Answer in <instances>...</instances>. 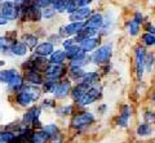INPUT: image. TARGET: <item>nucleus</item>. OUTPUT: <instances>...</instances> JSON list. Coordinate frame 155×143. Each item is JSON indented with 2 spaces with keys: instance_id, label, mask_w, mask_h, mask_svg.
<instances>
[{
  "instance_id": "49",
  "label": "nucleus",
  "mask_w": 155,
  "mask_h": 143,
  "mask_svg": "<svg viewBox=\"0 0 155 143\" xmlns=\"http://www.w3.org/2000/svg\"><path fill=\"white\" fill-rule=\"evenodd\" d=\"M2 3H3V0H0V4H2Z\"/></svg>"
},
{
  "instance_id": "15",
  "label": "nucleus",
  "mask_w": 155,
  "mask_h": 143,
  "mask_svg": "<svg viewBox=\"0 0 155 143\" xmlns=\"http://www.w3.org/2000/svg\"><path fill=\"white\" fill-rule=\"evenodd\" d=\"M53 52H54V46L51 41H44L41 44H39L35 46V54L39 56V57H47L51 56Z\"/></svg>"
},
{
  "instance_id": "42",
  "label": "nucleus",
  "mask_w": 155,
  "mask_h": 143,
  "mask_svg": "<svg viewBox=\"0 0 155 143\" xmlns=\"http://www.w3.org/2000/svg\"><path fill=\"white\" fill-rule=\"evenodd\" d=\"M74 44H75L74 39H67V40H65V41H64V46H65V49H67V48H70L71 45H74Z\"/></svg>"
},
{
  "instance_id": "22",
  "label": "nucleus",
  "mask_w": 155,
  "mask_h": 143,
  "mask_svg": "<svg viewBox=\"0 0 155 143\" xmlns=\"http://www.w3.org/2000/svg\"><path fill=\"white\" fill-rule=\"evenodd\" d=\"M25 85V81H23V78L19 74H16V76L8 83V88L11 92H14V93H18L19 90L23 88Z\"/></svg>"
},
{
  "instance_id": "6",
  "label": "nucleus",
  "mask_w": 155,
  "mask_h": 143,
  "mask_svg": "<svg viewBox=\"0 0 155 143\" xmlns=\"http://www.w3.org/2000/svg\"><path fill=\"white\" fill-rule=\"evenodd\" d=\"M44 74L47 80H57V81H60L66 75V67L64 65H49Z\"/></svg>"
},
{
  "instance_id": "48",
  "label": "nucleus",
  "mask_w": 155,
  "mask_h": 143,
  "mask_svg": "<svg viewBox=\"0 0 155 143\" xmlns=\"http://www.w3.org/2000/svg\"><path fill=\"white\" fill-rule=\"evenodd\" d=\"M0 143H4V141H3V138L0 137Z\"/></svg>"
},
{
  "instance_id": "23",
  "label": "nucleus",
  "mask_w": 155,
  "mask_h": 143,
  "mask_svg": "<svg viewBox=\"0 0 155 143\" xmlns=\"http://www.w3.org/2000/svg\"><path fill=\"white\" fill-rule=\"evenodd\" d=\"M153 133H154L153 126L150 125V124H146V122L140 124V125H137V128H136V134H137L138 137H141V138L151 137Z\"/></svg>"
},
{
  "instance_id": "24",
  "label": "nucleus",
  "mask_w": 155,
  "mask_h": 143,
  "mask_svg": "<svg viewBox=\"0 0 155 143\" xmlns=\"http://www.w3.org/2000/svg\"><path fill=\"white\" fill-rule=\"evenodd\" d=\"M11 52H12V54L14 56H18V57H22V56H26L27 54V52H28V48L23 44L22 41H14L13 44L11 45Z\"/></svg>"
},
{
  "instance_id": "4",
  "label": "nucleus",
  "mask_w": 155,
  "mask_h": 143,
  "mask_svg": "<svg viewBox=\"0 0 155 143\" xmlns=\"http://www.w3.org/2000/svg\"><path fill=\"white\" fill-rule=\"evenodd\" d=\"M111 56H113V46H111V44H105L93 52L91 61L96 65H105L110 61Z\"/></svg>"
},
{
  "instance_id": "25",
  "label": "nucleus",
  "mask_w": 155,
  "mask_h": 143,
  "mask_svg": "<svg viewBox=\"0 0 155 143\" xmlns=\"http://www.w3.org/2000/svg\"><path fill=\"white\" fill-rule=\"evenodd\" d=\"M88 62H89V58L87 57V54L84 53V52H81L78 57L70 59V67H80V68H83V66H85Z\"/></svg>"
},
{
  "instance_id": "44",
  "label": "nucleus",
  "mask_w": 155,
  "mask_h": 143,
  "mask_svg": "<svg viewBox=\"0 0 155 143\" xmlns=\"http://www.w3.org/2000/svg\"><path fill=\"white\" fill-rule=\"evenodd\" d=\"M8 23V20L5 17L3 16V14H0V26H3V25H7Z\"/></svg>"
},
{
  "instance_id": "46",
  "label": "nucleus",
  "mask_w": 155,
  "mask_h": 143,
  "mask_svg": "<svg viewBox=\"0 0 155 143\" xmlns=\"http://www.w3.org/2000/svg\"><path fill=\"white\" fill-rule=\"evenodd\" d=\"M151 99H153V102L155 103V92L153 93V95H151Z\"/></svg>"
},
{
  "instance_id": "12",
  "label": "nucleus",
  "mask_w": 155,
  "mask_h": 143,
  "mask_svg": "<svg viewBox=\"0 0 155 143\" xmlns=\"http://www.w3.org/2000/svg\"><path fill=\"white\" fill-rule=\"evenodd\" d=\"M130 116H132V108H130L129 104H124L122 107V112H120V115L116 119V125L120 128H127Z\"/></svg>"
},
{
  "instance_id": "47",
  "label": "nucleus",
  "mask_w": 155,
  "mask_h": 143,
  "mask_svg": "<svg viewBox=\"0 0 155 143\" xmlns=\"http://www.w3.org/2000/svg\"><path fill=\"white\" fill-rule=\"evenodd\" d=\"M3 65H4V62H3V61H0V67H2Z\"/></svg>"
},
{
  "instance_id": "37",
  "label": "nucleus",
  "mask_w": 155,
  "mask_h": 143,
  "mask_svg": "<svg viewBox=\"0 0 155 143\" xmlns=\"http://www.w3.org/2000/svg\"><path fill=\"white\" fill-rule=\"evenodd\" d=\"M142 41H143L146 45L153 46V45H155V35L147 34V32H146V34L142 35Z\"/></svg>"
},
{
  "instance_id": "16",
  "label": "nucleus",
  "mask_w": 155,
  "mask_h": 143,
  "mask_svg": "<svg viewBox=\"0 0 155 143\" xmlns=\"http://www.w3.org/2000/svg\"><path fill=\"white\" fill-rule=\"evenodd\" d=\"M98 45H100V39H98V37H89V39L81 41L80 44H79L80 49L83 50L85 54L96 50L97 48H98Z\"/></svg>"
},
{
  "instance_id": "29",
  "label": "nucleus",
  "mask_w": 155,
  "mask_h": 143,
  "mask_svg": "<svg viewBox=\"0 0 155 143\" xmlns=\"http://www.w3.org/2000/svg\"><path fill=\"white\" fill-rule=\"evenodd\" d=\"M81 50L80 49V46L78 45V44H74V45H71L70 48H67V49H65V53H66V58H69V59H72V58H75V57H78L80 53H81Z\"/></svg>"
},
{
  "instance_id": "40",
  "label": "nucleus",
  "mask_w": 155,
  "mask_h": 143,
  "mask_svg": "<svg viewBox=\"0 0 155 143\" xmlns=\"http://www.w3.org/2000/svg\"><path fill=\"white\" fill-rule=\"evenodd\" d=\"M43 106L44 107H56V103L52 101V99H44L43 101Z\"/></svg>"
},
{
  "instance_id": "41",
  "label": "nucleus",
  "mask_w": 155,
  "mask_h": 143,
  "mask_svg": "<svg viewBox=\"0 0 155 143\" xmlns=\"http://www.w3.org/2000/svg\"><path fill=\"white\" fill-rule=\"evenodd\" d=\"M91 2H93V0H76L78 7H87Z\"/></svg>"
},
{
  "instance_id": "10",
  "label": "nucleus",
  "mask_w": 155,
  "mask_h": 143,
  "mask_svg": "<svg viewBox=\"0 0 155 143\" xmlns=\"http://www.w3.org/2000/svg\"><path fill=\"white\" fill-rule=\"evenodd\" d=\"M71 89H72V87H71L70 80H62V81H58V85L53 94H54V97L57 99H64L67 95H70Z\"/></svg>"
},
{
  "instance_id": "5",
  "label": "nucleus",
  "mask_w": 155,
  "mask_h": 143,
  "mask_svg": "<svg viewBox=\"0 0 155 143\" xmlns=\"http://www.w3.org/2000/svg\"><path fill=\"white\" fill-rule=\"evenodd\" d=\"M41 9L35 4H32L31 7H28L26 9H22L18 13V18H21L25 22H38L41 20Z\"/></svg>"
},
{
  "instance_id": "35",
  "label": "nucleus",
  "mask_w": 155,
  "mask_h": 143,
  "mask_svg": "<svg viewBox=\"0 0 155 143\" xmlns=\"http://www.w3.org/2000/svg\"><path fill=\"white\" fill-rule=\"evenodd\" d=\"M143 120L146 124H154L155 122V112L151 111V110H147L146 112H143Z\"/></svg>"
},
{
  "instance_id": "7",
  "label": "nucleus",
  "mask_w": 155,
  "mask_h": 143,
  "mask_svg": "<svg viewBox=\"0 0 155 143\" xmlns=\"http://www.w3.org/2000/svg\"><path fill=\"white\" fill-rule=\"evenodd\" d=\"M145 57H146V50L142 46L136 48V74H137L138 80L142 79L145 72Z\"/></svg>"
},
{
  "instance_id": "9",
  "label": "nucleus",
  "mask_w": 155,
  "mask_h": 143,
  "mask_svg": "<svg viewBox=\"0 0 155 143\" xmlns=\"http://www.w3.org/2000/svg\"><path fill=\"white\" fill-rule=\"evenodd\" d=\"M85 22H71L66 26H62L60 30V35L64 37H69L71 35H76L84 27Z\"/></svg>"
},
{
  "instance_id": "33",
  "label": "nucleus",
  "mask_w": 155,
  "mask_h": 143,
  "mask_svg": "<svg viewBox=\"0 0 155 143\" xmlns=\"http://www.w3.org/2000/svg\"><path fill=\"white\" fill-rule=\"evenodd\" d=\"M74 112V106L72 104H65V106H61L56 108V113L60 116H67V115H71Z\"/></svg>"
},
{
  "instance_id": "50",
  "label": "nucleus",
  "mask_w": 155,
  "mask_h": 143,
  "mask_svg": "<svg viewBox=\"0 0 155 143\" xmlns=\"http://www.w3.org/2000/svg\"><path fill=\"white\" fill-rule=\"evenodd\" d=\"M25 143H28V142H25Z\"/></svg>"
},
{
  "instance_id": "39",
  "label": "nucleus",
  "mask_w": 155,
  "mask_h": 143,
  "mask_svg": "<svg viewBox=\"0 0 155 143\" xmlns=\"http://www.w3.org/2000/svg\"><path fill=\"white\" fill-rule=\"evenodd\" d=\"M54 13H56L54 9L51 8V7H47V8H44V11L41 12V16L45 17V18H51V17H53V14Z\"/></svg>"
},
{
  "instance_id": "32",
  "label": "nucleus",
  "mask_w": 155,
  "mask_h": 143,
  "mask_svg": "<svg viewBox=\"0 0 155 143\" xmlns=\"http://www.w3.org/2000/svg\"><path fill=\"white\" fill-rule=\"evenodd\" d=\"M22 43L25 44L27 48H35L36 46V43H38V37L35 35H31V34H26L23 35L22 37Z\"/></svg>"
},
{
  "instance_id": "14",
  "label": "nucleus",
  "mask_w": 155,
  "mask_h": 143,
  "mask_svg": "<svg viewBox=\"0 0 155 143\" xmlns=\"http://www.w3.org/2000/svg\"><path fill=\"white\" fill-rule=\"evenodd\" d=\"M23 81H26L28 85H41L44 83V79L40 72H36V71H27L25 72V78H23Z\"/></svg>"
},
{
  "instance_id": "19",
  "label": "nucleus",
  "mask_w": 155,
  "mask_h": 143,
  "mask_svg": "<svg viewBox=\"0 0 155 143\" xmlns=\"http://www.w3.org/2000/svg\"><path fill=\"white\" fill-rule=\"evenodd\" d=\"M51 141V137L47 134L44 130H35L32 132V134L28 139V143H48Z\"/></svg>"
},
{
  "instance_id": "28",
  "label": "nucleus",
  "mask_w": 155,
  "mask_h": 143,
  "mask_svg": "<svg viewBox=\"0 0 155 143\" xmlns=\"http://www.w3.org/2000/svg\"><path fill=\"white\" fill-rule=\"evenodd\" d=\"M16 74H17L16 70H4V71H0V83L8 84L14 78V76H16Z\"/></svg>"
},
{
  "instance_id": "2",
  "label": "nucleus",
  "mask_w": 155,
  "mask_h": 143,
  "mask_svg": "<svg viewBox=\"0 0 155 143\" xmlns=\"http://www.w3.org/2000/svg\"><path fill=\"white\" fill-rule=\"evenodd\" d=\"M96 117L92 112L89 111H81L79 113H75L74 116L71 119V126L74 129H78V130H81L84 128L89 126L92 122H94Z\"/></svg>"
},
{
  "instance_id": "36",
  "label": "nucleus",
  "mask_w": 155,
  "mask_h": 143,
  "mask_svg": "<svg viewBox=\"0 0 155 143\" xmlns=\"http://www.w3.org/2000/svg\"><path fill=\"white\" fill-rule=\"evenodd\" d=\"M138 32H140V23L132 20L129 22V34L132 36H136V35H138Z\"/></svg>"
},
{
  "instance_id": "27",
  "label": "nucleus",
  "mask_w": 155,
  "mask_h": 143,
  "mask_svg": "<svg viewBox=\"0 0 155 143\" xmlns=\"http://www.w3.org/2000/svg\"><path fill=\"white\" fill-rule=\"evenodd\" d=\"M85 71L83 68H80V67H70V71H69V75H70V78L72 80H75V81L78 83H80L81 81V79L85 76Z\"/></svg>"
},
{
  "instance_id": "18",
  "label": "nucleus",
  "mask_w": 155,
  "mask_h": 143,
  "mask_svg": "<svg viewBox=\"0 0 155 143\" xmlns=\"http://www.w3.org/2000/svg\"><path fill=\"white\" fill-rule=\"evenodd\" d=\"M81 84H84L85 87H94V85L100 84V74L96 72V71H91V72H87L85 76L81 79Z\"/></svg>"
},
{
  "instance_id": "17",
  "label": "nucleus",
  "mask_w": 155,
  "mask_h": 143,
  "mask_svg": "<svg viewBox=\"0 0 155 143\" xmlns=\"http://www.w3.org/2000/svg\"><path fill=\"white\" fill-rule=\"evenodd\" d=\"M96 34H97V30H93V28H89V27H85V25H84V27L75 35L74 41L75 43H79V44H80L81 41L89 39V37H94Z\"/></svg>"
},
{
  "instance_id": "8",
  "label": "nucleus",
  "mask_w": 155,
  "mask_h": 143,
  "mask_svg": "<svg viewBox=\"0 0 155 143\" xmlns=\"http://www.w3.org/2000/svg\"><path fill=\"white\" fill-rule=\"evenodd\" d=\"M0 14H3L7 20L18 18V11L13 2H3L0 4Z\"/></svg>"
},
{
  "instance_id": "38",
  "label": "nucleus",
  "mask_w": 155,
  "mask_h": 143,
  "mask_svg": "<svg viewBox=\"0 0 155 143\" xmlns=\"http://www.w3.org/2000/svg\"><path fill=\"white\" fill-rule=\"evenodd\" d=\"M14 41H11L7 36H0V49H9Z\"/></svg>"
},
{
  "instance_id": "45",
  "label": "nucleus",
  "mask_w": 155,
  "mask_h": 143,
  "mask_svg": "<svg viewBox=\"0 0 155 143\" xmlns=\"http://www.w3.org/2000/svg\"><path fill=\"white\" fill-rule=\"evenodd\" d=\"M98 111H101V113H104L106 111V104H101V106L98 107Z\"/></svg>"
},
{
  "instance_id": "13",
  "label": "nucleus",
  "mask_w": 155,
  "mask_h": 143,
  "mask_svg": "<svg viewBox=\"0 0 155 143\" xmlns=\"http://www.w3.org/2000/svg\"><path fill=\"white\" fill-rule=\"evenodd\" d=\"M92 11L89 7H79L74 13L70 14L71 22H84L85 18L91 17Z\"/></svg>"
},
{
  "instance_id": "31",
  "label": "nucleus",
  "mask_w": 155,
  "mask_h": 143,
  "mask_svg": "<svg viewBox=\"0 0 155 143\" xmlns=\"http://www.w3.org/2000/svg\"><path fill=\"white\" fill-rule=\"evenodd\" d=\"M41 85H43L41 92H44V93H54V90H56L57 85H58V81L57 80H45Z\"/></svg>"
},
{
  "instance_id": "21",
  "label": "nucleus",
  "mask_w": 155,
  "mask_h": 143,
  "mask_svg": "<svg viewBox=\"0 0 155 143\" xmlns=\"http://www.w3.org/2000/svg\"><path fill=\"white\" fill-rule=\"evenodd\" d=\"M87 90H88V87H85L84 84H81V83H78L74 88L71 89V98H72V101H74L75 103L79 101V99L83 97V95L87 93Z\"/></svg>"
},
{
  "instance_id": "43",
  "label": "nucleus",
  "mask_w": 155,
  "mask_h": 143,
  "mask_svg": "<svg viewBox=\"0 0 155 143\" xmlns=\"http://www.w3.org/2000/svg\"><path fill=\"white\" fill-rule=\"evenodd\" d=\"M146 31H147V34H151V35H155V27L153 25H146Z\"/></svg>"
},
{
  "instance_id": "3",
  "label": "nucleus",
  "mask_w": 155,
  "mask_h": 143,
  "mask_svg": "<svg viewBox=\"0 0 155 143\" xmlns=\"http://www.w3.org/2000/svg\"><path fill=\"white\" fill-rule=\"evenodd\" d=\"M101 95H102V88H101L100 84H97V85H94V87L88 88L87 93L76 102V104L78 106H80V107L91 106L92 103H94L97 99L101 98Z\"/></svg>"
},
{
  "instance_id": "1",
  "label": "nucleus",
  "mask_w": 155,
  "mask_h": 143,
  "mask_svg": "<svg viewBox=\"0 0 155 143\" xmlns=\"http://www.w3.org/2000/svg\"><path fill=\"white\" fill-rule=\"evenodd\" d=\"M41 89L35 85H23V88L16 94V101L19 106L30 107L34 102H36L41 95Z\"/></svg>"
},
{
  "instance_id": "26",
  "label": "nucleus",
  "mask_w": 155,
  "mask_h": 143,
  "mask_svg": "<svg viewBox=\"0 0 155 143\" xmlns=\"http://www.w3.org/2000/svg\"><path fill=\"white\" fill-rule=\"evenodd\" d=\"M66 59V53L65 50H54L49 56V63L51 65H62Z\"/></svg>"
},
{
  "instance_id": "30",
  "label": "nucleus",
  "mask_w": 155,
  "mask_h": 143,
  "mask_svg": "<svg viewBox=\"0 0 155 143\" xmlns=\"http://www.w3.org/2000/svg\"><path fill=\"white\" fill-rule=\"evenodd\" d=\"M154 63H155L154 53H146V57H145V71H147L149 74H151L153 70H154Z\"/></svg>"
},
{
  "instance_id": "34",
  "label": "nucleus",
  "mask_w": 155,
  "mask_h": 143,
  "mask_svg": "<svg viewBox=\"0 0 155 143\" xmlns=\"http://www.w3.org/2000/svg\"><path fill=\"white\" fill-rule=\"evenodd\" d=\"M43 130H44L51 138L57 135L58 133H60V129H58V126L56 125V124H48V125H44L43 126Z\"/></svg>"
},
{
  "instance_id": "11",
  "label": "nucleus",
  "mask_w": 155,
  "mask_h": 143,
  "mask_svg": "<svg viewBox=\"0 0 155 143\" xmlns=\"http://www.w3.org/2000/svg\"><path fill=\"white\" fill-rule=\"evenodd\" d=\"M40 113H41V108L38 107V106H32L28 111L22 116V121H21V125L22 126H26L28 128V125H31L34 120L40 117Z\"/></svg>"
},
{
  "instance_id": "20",
  "label": "nucleus",
  "mask_w": 155,
  "mask_h": 143,
  "mask_svg": "<svg viewBox=\"0 0 155 143\" xmlns=\"http://www.w3.org/2000/svg\"><path fill=\"white\" fill-rule=\"evenodd\" d=\"M102 26H104V17L101 16V14H98V13L91 16L89 20L85 22V27L93 28V30H97V31H98V28H101Z\"/></svg>"
}]
</instances>
